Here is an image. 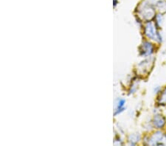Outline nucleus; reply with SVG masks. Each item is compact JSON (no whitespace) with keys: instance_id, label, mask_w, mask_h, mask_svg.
<instances>
[{"instance_id":"1","label":"nucleus","mask_w":166,"mask_h":146,"mask_svg":"<svg viewBox=\"0 0 166 146\" xmlns=\"http://www.w3.org/2000/svg\"><path fill=\"white\" fill-rule=\"evenodd\" d=\"M165 124V120L162 117H156L154 119V125L158 128H161Z\"/></svg>"},{"instance_id":"2","label":"nucleus","mask_w":166,"mask_h":146,"mask_svg":"<svg viewBox=\"0 0 166 146\" xmlns=\"http://www.w3.org/2000/svg\"><path fill=\"white\" fill-rule=\"evenodd\" d=\"M162 101H163L164 103H166V90L164 92V93L162 94Z\"/></svg>"}]
</instances>
